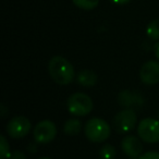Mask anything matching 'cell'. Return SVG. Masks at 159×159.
Here are the masks:
<instances>
[{
  "mask_svg": "<svg viewBox=\"0 0 159 159\" xmlns=\"http://www.w3.org/2000/svg\"><path fill=\"white\" fill-rule=\"evenodd\" d=\"M48 71L51 79L59 85L70 84L75 76L73 66L61 56H55L51 58L48 64Z\"/></svg>",
  "mask_w": 159,
  "mask_h": 159,
  "instance_id": "6da1fadb",
  "label": "cell"
},
{
  "mask_svg": "<svg viewBox=\"0 0 159 159\" xmlns=\"http://www.w3.org/2000/svg\"><path fill=\"white\" fill-rule=\"evenodd\" d=\"M84 132L86 137L93 143L105 142L111 133V128L105 120L100 118H92L85 123Z\"/></svg>",
  "mask_w": 159,
  "mask_h": 159,
  "instance_id": "7a4b0ae2",
  "label": "cell"
},
{
  "mask_svg": "<svg viewBox=\"0 0 159 159\" xmlns=\"http://www.w3.org/2000/svg\"><path fill=\"white\" fill-rule=\"evenodd\" d=\"M68 111L73 116L83 117L93 110V100L89 95L83 93H75L68 98L66 102Z\"/></svg>",
  "mask_w": 159,
  "mask_h": 159,
  "instance_id": "3957f363",
  "label": "cell"
},
{
  "mask_svg": "<svg viewBox=\"0 0 159 159\" xmlns=\"http://www.w3.org/2000/svg\"><path fill=\"white\" fill-rule=\"evenodd\" d=\"M137 123L136 113L133 109L126 108L121 110L116 115L112 120V124L115 130L120 134H125L132 131Z\"/></svg>",
  "mask_w": 159,
  "mask_h": 159,
  "instance_id": "277c9868",
  "label": "cell"
},
{
  "mask_svg": "<svg viewBox=\"0 0 159 159\" xmlns=\"http://www.w3.org/2000/svg\"><path fill=\"white\" fill-rule=\"evenodd\" d=\"M137 133L142 141L155 144L159 142V121L152 118H146L139 122Z\"/></svg>",
  "mask_w": 159,
  "mask_h": 159,
  "instance_id": "5b68a950",
  "label": "cell"
},
{
  "mask_svg": "<svg viewBox=\"0 0 159 159\" xmlns=\"http://www.w3.org/2000/svg\"><path fill=\"white\" fill-rule=\"evenodd\" d=\"M34 139L39 144H48L57 135V128L52 121L43 120L35 125L33 131Z\"/></svg>",
  "mask_w": 159,
  "mask_h": 159,
  "instance_id": "8992f818",
  "label": "cell"
},
{
  "mask_svg": "<svg viewBox=\"0 0 159 159\" xmlns=\"http://www.w3.org/2000/svg\"><path fill=\"white\" fill-rule=\"evenodd\" d=\"M32 124L30 120L24 116H18L12 118L7 124V133L12 139H22L25 137L31 131Z\"/></svg>",
  "mask_w": 159,
  "mask_h": 159,
  "instance_id": "52a82bcc",
  "label": "cell"
},
{
  "mask_svg": "<svg viewBox=\"0 0 159 159\" xmlns=\"http://www.w3.org/2000/svg\"><path fill=\"white\" fill-rule=\"evenodd\" d=\"M139 77L144 84L154 85L159 83V62L147 61L139 70Z\"/></svg>",
  "mask_w": 159,
  "mask_h": 159,
  "instance_id": "ba28073f",
  "label": "cell"
},
{
  "mask_svg": "<svg viewBox=\"0 0 159 159\" xmlns=\"http://www.w3.org/2000/svg\"><path fill=\"white\" fill-rule=\"evenodd\" d=\"M121 148L130 158H136L143 150V145L136 136L126 135L121 141Z\"/></svg>",
  "mask_w": 159,
  "mask_h": 159,
  "instance_id": "9c48e42d",
  "label": "cell"
},
{
  "mask_svg": "<svg viewBox=\"0 0 159 159\" xmlns=\"http://www.w3.org/2000/svg\"><path fill=\"white\" fill-rule=\"evenodd\" d=\"M118 100H119V104L123 107H126V108H130L131 106H134V105H139V102H143V98L136 93H132V92L125 91L121 92L119 94V97H118Z\"/></svg>",
  "mask_w": 159,
  "mask_h": 159,
  "instance_id": "30bf717a",
  "label": "cell"
},
{
  "mask_svg": "<svg viewBox=\"0 0 159 159\" xmlns=\"http://www.w3.org/2000/svg\"><path fill=\"white\" fill-rule=\"evenodd\" d=\"M76 81L82 86L85 87L94 86L97 83V75L92 70H82L77 74Z\"/></svg>",
  "mask_w": 159,
  "mask_h": 159,
  "instance_id": "8fae6325",
  "label": "cell"
},
{
  "mask_svg": "<svg viewBox=\"0 0 159 159\" xmlns=\"http://www.w3.org/2000/svg\"><path fill=\"white\" fill-rule=\"evenodd\" d=\"M82 129V122L80 121L79 119H69L68 121L64 123L63 131L66 135L70 136H74L80 133Z\"/></svg>",
  "mask_w": 159,
  "mask_h": 159,
  "instance_id": "7c38bea8",
  "label": "cell"
},
{
  "mask_svg": "<svg viewBox=\"0 0 159 159\" xmlns=\"http://www.w3.org/2000/svg\"><path fill=\"white\" fill-rule=\"evenodd\" d=\"M146 34L152 40H159V20H154L147 25Z\"/></svg>",
  "mask_w": 159,
  "mask_h": 159,
  "instance_id": "4fadbf2b",
  "label": "cell"
},
{
  "mask_svg": "<svg viewBox=\"0 0 159 159\" xmlns=\"http://www.w3.org/2000/svg\"><path fill=\"white\" fill-rule=\"evenodd\" d=\"M77 8L83 10H93L99 3V0H72Z\"/></svg>",
  "mask_w": 159,
  "mask_h": 159,
  "instance_id": "5bb4252c",
  "label": "cell"
},
{
  "mask_svg": "<svg viewBox=\"0 0 159 159\" xmlns=\"http://www.w3.org/2000/svg\"><path fill=\"white\" fill-rule=\"evenodd\" d=\"M99 156L102 159H115L116 149L111 144H105L99 152Z\"/></svg>",
  "mask_w": 159,
  "mask_h": 159,
  "instance_id": "9a60e30c",
  "label": "cell"
},
{
  "mask_svg": "<svg viewBox=\"0 0 159 159\" xmlns=\"http://www.w3.org/2000/svg\"><path fill=\"white\" fill-rule=\"evenodd\" d=\"M0 148H1L0 159L10 158V156H11V154H10V146H9V143H8L7 139L5 137V135H1V136H0Z\"/></svg>",
  "mask_w": 159,
  "mask_h": 159,
  "instance_id": "2e32d148",
  "label": "cell"
},
{
  "mask_svg": "<svg viewBox=\"0 0 159 159\" xmlns=\"http://www.w3.org/2000/svg\"><path fill=\"white\" fill-rule=\"evenodd\" d=\"M139 159H159V152H147L139 156Z\"/></svg>",
  "mask_w": 159,
  "mask_h": 159,
  "instance_id": "e0dca14e",
  "label": "cell"
},
{
  "mask_svg": "<svg viewBox=\"0 0 159 159\" xmlns=\"http://www.w3.org/2000/svg\"><path fill=\"white\" fill-rule=\"evenodd\" d=\"M9 159H27V157H26V155L23 152H21V150H14L11 154Z\"/></svg>",
  "mask_w": 159,
  "mask_h": 159,
  "instance_id": "ac0fdd59",
  "label": "cell"
},
{
  "mask_svg": "<svg viewBox=\"0 0 159 159\" xmlns=\"http://www.w3.org/2000/svg\"><path fill=\"white\" fill-rule=\"evenodd\" d=\"M27 149H29V152H36V150H37V146H36V144L35 143H31L29 146H27Z\"/></svg>",
  "mask_w": 159,
  "mask_h": 159,
  "instance_id": "d6986e66",
  "label": "cell"
},
{
  "mask_svg": "<svg viewBox=\"0 0 159 159\" xmlns=\"http://www.w3.org/2000/svg\"><path fill=\"white\" fill-rule=\"evenodd\" d=\"M110 1L116 5H125V3L130 2L131 0H110Z\"/></svg>",
  "mask_w": 159,
  "mask_h": 159,
  "instance_id": "ffe728a7",
  "label": "cell"
},
{
  "mask_svg": "<svg viewBox=\"0 0 159 159\" xmlns=\"http://www.w3.org/2000/svg\"><path fill=\"white\" fill-rule=\"evenodd\" d=\"M154 51H155V55H156L157 59L159 60V42L154 46Z\"/></svg>",
  "mask_w": 159,
  "mask_h": 159,
  "instance_id": "44dd1931",
  "label": "cell"
},
{
  "mask_svg": "<svg viewBox=\"0 0 159 159\" xmlns=\"http://www.w3.org/2000/svg\"><path fill=\"white\" fill-rule=\"evenodd\" d=\"M0 109H1V117L5 118L6 112H7V108H6V106L2 104V105H1V108H0Z\"/></svg>",
  "mask_w": 159,
  "mask_h": 159,
  "instance_id": "7402d4cb",
  "label": "cell"
},
{
  "mask_svg": "<svg viewBox=\"0 0 159 159\" xmlns=\"http://www.w3.org/2000/svg\"><path fill=\"white\" fill-rule=\"evenodd\" d=\"M39 159H50V158H48V157H43V158H39Z\"/></svg>",
  "mask_w": 159,
  "mask_h": 159,
  "instance_id": "603a6c76",
  "label": "cell"
},
{
  "mask_svg": "<svg viewBox=\"0 0 159 159\" xmlns=\"http://www.w3.org/2000/svg\"><path fill=\"white\" fill-rule=\"evenodd\" d=\"M158 115H159V113H158Z\"/></svg>",
  "mask_w": 159,
  "mask_h": 159,
  "instance_id": "cb8c5ba5",
  "label": "cell"
}]
</instances>
